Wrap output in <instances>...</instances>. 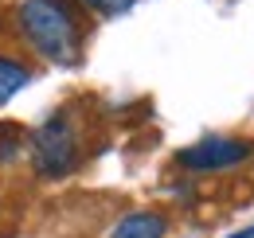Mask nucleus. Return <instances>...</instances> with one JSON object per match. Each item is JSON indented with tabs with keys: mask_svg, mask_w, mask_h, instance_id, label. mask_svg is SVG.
<instances>
[{
	"mask_svg": "<svg viewBox=\"0 0 254 238\" xmlns=\"http://www.w3.org/2000/svg\"><path fill=\"white\" fill-rule=\"evenodd\" d=\"M164 231H168L164 215H157V211H133V215H126L114 227L110 238H164Z\"/></svg>",
	"mask_w": 254,
	"mask_h": 238,
	"instance_id": "4",
	"label": "nucleus"
},
{
	"mask_svg": "<svg viewBox=\"0 0 254 238\" xmlns=\"http://www.w3.org/2000/svg\"><path fill=\"white\" fill-rule=\"evenodd\" d=\"M32 164H35V172L47 179L66 176L78 164V141H74V129H70L66 114L47 118L32 133Z\"/></svg>",
	"mask_w": 254,
	"mask_h": 238,
	"instance_id": "2",
	"label": "nucleus"
},
{
	"mask_svg": "<svg viewBox=\"0 0 254 238\" xmlns=\"http://www.w3.org/2000/svg\"><path fill=\"white\" fill-rule=\"evenodd\" d=\"M231 238H254V227H247V231H239V235H231Z\"/></svg>",
	"mask_w": 254,
	"mask_h": 238,
	"instance_id": "8",
	"label": "nucleus"
},
{
	"mask_svg": "<svg viewBox=\"0 0 254 238\" xmlns=\"http://www.w3.org/2000/svg\"><path fill=\"white\" fill-rule=\"evenodd\" d=\"M20 28L43 59L59 66L78 59V24L66 0H28L20 8Z\"/></svg>",
	"mask_w": 254,
	"mask_h": 238,
	"instance_id": "1",
	"label": "nucleus"
},
{
	"mask_svg": "<svg viewBox=\"0 0 254 238\" xmlns=\"http://www.w3.org/2000/svg\"><path fill=\"white\" fill-rule=\"evenodd\" d=\"M4 133H0V164H8L16 149H20V133H16V125H0Z\"/></svg>",
	"mask_w": 254,
	"mask_h": 238,
	"instance_id": "6",
	"label": "nucleus"
},
{
	"mask_svg": "<svg viewBox=\"0 0 254 238\" xmlns=\"http://www.w3.org/2000/svg\"><path fill=\"white\" fill-rule=\"evenodd\" d=\"M32 82V70H28V62L12 59V55H0V106L8 102V98H16L20 90Z\"/></svg>",
	"mask_w": 254,
	"mask_h": 238,
	"instance_id": "5",
	"label": "nucleus"
},
{
	"mask_svg": "<svg viewBox=\"0 0 254 238\" xmlns=\"http://www.w3.org/2000/svg\"><path fill=\"white\" fill-rule=\"evenodd\" d=\"M251 152L254 149L247 141H235V137H203V141H195L188 149H180L176 160L188 172H227V168L243 164Z\"/></svg>",
	"mask_w": 254,
	"mask_h": 238,
	"instance_id": "3",
	"label": "nucleus"
},
{
	"mask_svg": "<svg viewBox=\"0 0 254 238\" xmlns=\"http://www.w3.org/2000/svg\"><path fill=\"white\" fill-rule=\"evenodd\" d=\"M82 4H90V8L102 12V16H122V12H129L137 0H82Z\"/></svg>",
	"mask_w": 254,
	"mask_h": 238,
	"instance_id": "7",
	"label": "nucleus"
}]
</instances>
